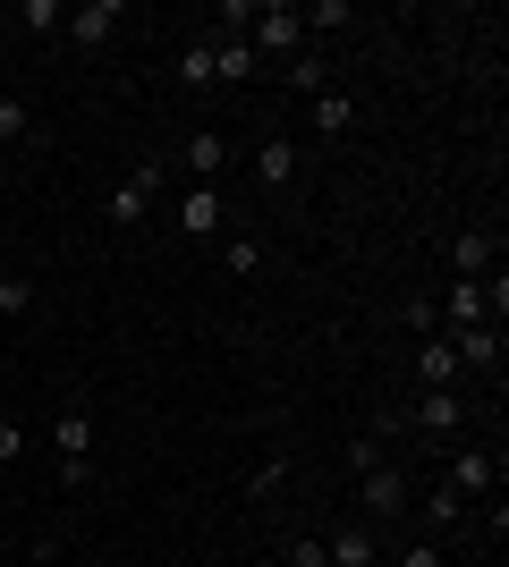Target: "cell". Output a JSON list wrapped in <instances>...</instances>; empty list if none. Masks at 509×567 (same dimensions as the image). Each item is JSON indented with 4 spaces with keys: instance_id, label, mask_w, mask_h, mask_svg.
<instances>
[{
    "instance_id": "1",
    "label": "cell",
    "mask_w": 509,
    "mask_h": 567,
    "mask_svg": "<svg viewBox=\"0 0 509 567\" xmlns=\"http://www.w3.org/2000/svg\"><path fill=\"white\" fill-rule=\"evenodd\" d=\"M246 51H255V60H281V69H289L297 51H306V18H297V0H255Z\"/></svg>"
},
{
    "instance_id": "4",
    "label": "cell",
    "mask_w": 509,
    "mask_h": 567,
    "mask_svg": "<svg viewBox=\"0 0 509 567\" xmlns=\"http://www.w3.org/2000/svg\"><path fill=\"white\" fill-rule=\"evenodd\" d=\"M450 355H459V373H501V331L467 322V331H450Z\"/></svg>"
},
{
    "instance_id": "17",
    "label": "cell",
    "mask_w": 509,
    "mask_h": 567,
    "mask_svg": "<svg viewBox=\"0 0 509 567\" xmlns=\"http://www.w3.org/2000/svg\"><path fill=\"white\" fill-rule=\"evenodd\" d=\"M179 85H187V94H213V43H187V51H179Z\"/></svg>"
},
{
    "instance_id": "31",
    "label": "cell",
    "mask_w": 509,
    "mask_h": 567,
    "mask_svg": "<svg viewBox=\"0 0 509 567\" xmlns=\"http://www.w3.org/2000/svg\"><path fill=\"white\" fill-rule=\"evenodd\" d=\"M0 187H9V162H0Z\"/></svg>"
},
{
    "instance_id": "28",
    "label": "cell",
    "mask_w": 509,
    "mask_h": 567,
    "mask_svg": "<svg viewBox=\"0 0 509 567\" xmlns=\"http://www.w3.org/2000/svg\"><path fill=\"white\" fill-rule=\"evenodd\" d=\"M348 466H357V474L383 466V441H374V432H357V441H348Z\"/></svg>"
},
{
    "instance_id": "11",
    "label": "cell",
    "mask_w": 509,
    "mask_h": 567,
    "mask_svg": "<svg viewBox=\"0 0 509 567\" xmlns=\"http://www.w3.org/2000/svg\"><path fill=\"white\" fill-rule=\"evenodd\" d=\"M221 162H230V144H221L213 127H195V136H187V153H179V169H187L195 187H213V178H221Z\"/></svg>"
},
{
    "instance_id": "29",
    "label": "cell",
    "mask_w": 509,
    "mask_h": 567,
    "mask_svg": "<svg viewBox=\"0 0 509 567\" xmlns=\"http://www.w3.org/2000/svg\"><path fill=\"white\" fill-rule=\"evenodd\" d=\"M0 466H26V432L18 424H0Z\"/></svg>"
},
{
    "instance_id": "7",
    "label": "cell",
    "mask_w": 509,
    "mask_h": 567,
    "mask_svg": "<svg viewBox=\"0 0 509 567\" xmlns=\"http://www.w3.org/2000/svg\"><path fill=\"white\" fill-rule=\"evenodd\" d=\"M120 18H128V0H85V9H69V34L94 51V43H111V34H120Z\"/></svg>"
},
{
    "instance_id": "12",
    "label": "cell",
    "mask_w": 509,
    "mask_h": 567,
    "mask_svg": "<svg viewBox=\"0 0 509 567\" xmlns=\"http://www.w3.org/2000/svg\"><path fill=\"white\" fill-rule=\"evenodd\" d=\"M492 474H501V466H492V450H459V466H450V492H459V499H485V492H492Z\"/></svg>"
},
{
    "instance_id": "9",
    "label": "cell",
    "mask_w": 509,
    "mask_h": 567,
    "mask_svg": "<svg viewBox=\"0 0 509 567\" xmlns=\"http://www.w3.org/2000/svg\"><path fill=\"white\" fill-rule=\"evenodd\" d=\"M492 262H501V246H492V229H459V237H450V271H459V280H485Z\"/></svg>"
},
{
    "instance_id": "16",
    "label": "cell",
    "mask_w": 509,
    "mask_h": 567,
    "mask_svg": "<svg viewBox=\"0 0 509 567\" xmlns=\"http://www.w3.org/2000/svg\"><path fill=\"white\" fill-rule=\"evenodd\" d=\"M255 178H264V187H289V178H297V153H289V136H272L264 153H255Z\"/></svg>"
},
{
    "instance_id": "13",
    "label": "cell",
    "mask_w": 509,
    "mask_h": 567,
    "mask_svg": "<svg viewBox=\"0 0 509 567\" xmlns=\"http://www.w3.org/2000/svg\"><path fill=\"white\" fill-rule=\"evenodd\" d=\"M179 229H187V237H221V187H187V204H179Z\"/></svg>"
},
{
    "instance_id": "15",
    "label": "cell",
    "mask_w": 509,
    "mask_h": 567,
    "mask_svg": "<svg viewBox=\"0 0 509 567\" xmlns=\"http://www.w3.org/2000/svg\"><path fill=\"white\" fill-rule=\"evenodd\" d=\"M51 450H60V457H94V424H85V406H69V415L51 424Z\"/></svg>"
},
{
    "instance_id": "19",
    "label": "cell",
    "mask_w": 509,
    "mask_h": 567,
    "mask_svg": "<svg viewBox=\"0 0 509 567\" xmlns=\"http://www.w3.org/2000/svg\"><path fill=\"white\" fill-rule=\"evenodd\" d=\"M315 127L323 136H348V127H357V102L348 94H315Z\"/></svg>"
},
{
    "instance_id": "23",
    "label": "cell",
    "mask_w": 509,
    "mask_h": 567,
    "mask_svg": "<svg viewBox=\"0 0 509 567\" xmlns=\"http://www.w3.org/2000/svg\"><path fill=\"white\" fill-rule=\"evenodd\" d=\"M306 18V34H332V25H348V0H315V9H297Z\"/></svg>"
},
{
    "instance_id": "8",
    "label": "cell",
    "mask_w": 509,
    "mask_h": 567,
    "mask_svg": "<svg viewBox=\"0 0 509 567\" xmlns=\"http://www.w3.org/2000/svg\"><path fill=\"white\" fill-rule=\"evenodd\" d=\"M204 43H213V85H246V76L264 69V60L246 51V34H204Z\"/></svg>"
},
{
    "instance_id": "20",
    "label": "cell",
    "mask_w": 509,
    "mask_h": 567,
    "mask_svg": "<svg viewBox=\"0 0 509 567\" xmlns=\"http://www.w3.org/2000/svg\"><path fill=\"white\" fill-rule=\"evenodd\" d=\"M459 517H467V499L450 492V483H441V492H425V525H434V534H441V525H459Z\"/></svg>"
},
{
    "instance_id": "26",
    "label": "cell",
    "mask_w": 509,
    "mask_h": 567,
    "mask_svg": "<svg viewBox=\"0 0 509 567\" xmlns=\"http://www.w3.org/2000/svg\"><path fill=\"white\" fill-rule=\"evenodd\" d=\"M383 567H450V559H441V543H408L399 559H383Z\"/></svg>"
},
{
    "instance_id": "6",
    "label": "cell",
    "mask_w": 509,
    "mask_h": 567,
    "mask_svg": "<svg viewBox=\"0 0 509 567\" xmlns=\"http://www.w3.org/2000/svg\"><path fill=\"white\" fill-rule=\"evenodd\" d=\"M434 313L450 322V331H467V322H492V297H485V280H450Z\"/></svg>"
},
{
    "instance_id": "10",
    "label": "cell",
    "mask_w": 509,
    "mask_h": 567,
    "mask_svg": "<svg viewBox=\"0 0 509 567\" xmlns=\"http://www.w3.org/2000/svg\"><path fill=\"white\" fill-rule=\"evenodd\" d=\"M332 567H383V543H374V525H339L332 543H323Z\"/></svg>"
},
{
    "instance_id": "3",
    "label": "cell",
    "mask_w": 509,
    "mask_h": 567,
    "mask_svg": "<svg viewBox=\"0 0 509 567\" xmlns=\"http://www.w3.org/2000/svg\"><path fill=\"white\" fill-rule=\"evenodd\" d=\"M153 187H162V162H136L120 178V187H111V204H102V213H111V229H136V220L153 213Z\"/></svg>"
},
{
    "instance_id": "2",
    "label": "cell",
    "mask_w": 509,
    "mask_h": 567,
    "mask_svg": "<svg viewBox=\"0 0 509 567\" xmlns=\"http://www.w3.org/2000/svg\"><path fill=\"white\" fill-rule=\"evenodd\" d=\"M357 499H365V517H374V525L408 517V466H390V457H383V466H365L357 474Z\"/></svg>"
},
{
    "instance_id": "27",
    "label": "cell",
    "mask_w": 509,
    "mask_h": 567,
    "mask_svg": "<svg viewBox=\"0 0 509 567\" xmlns=\"http://www.w3.org/2000/svg\"><path fill=\"white\" fill-rule=\"evenodd\" d=\"M408 331H416V339H441V313H434V297H416V306H408Z\"/></svg>"
},
{
    "instance_id": "22",
    "label": "cell",
    "mask_w": 509,
    "mask_h": 567,
    "mask_svg": "<svg viewBox=\"0 0 509 567\" xmlns=\"http://www.w3.org/2000/svg\"><path fill=\"white\" fill-rule=\"evenodd\" d=\"M18 25H26V34H51V25H69V9H60V0H26Z\"/></svg>"
},
{
    "instance_id": "5",
    "label": "cell",
    "mask_w": 509,
    "mask_h": 567,
    "mask_svg": "<svg viewBox=\"0 0 509 567\" xmlns=\"http://www.w3.org/2000/svg\"><path fill=\"white\" fill-rule=\"evenodd\" d=\"M459 424H467V399H459V390H416V432L450 441Z\"/></svg>"
},
{
    "instance_id": "21",
    "label": "cell",
    "mask_w": 509,
    "mask_h": 567,
    "mask_svg": "<svg viewBox=\"0 0 509 567\" xmlns=\"http://www.w3.org/2000/svg\"><path fill=\"white\" fill-rule=\"evenodd\" d=\"M221 262H230L238 280H255V271H264V246H255V237H230V246H221Z\"/></svg>"
},
{
    "instance_id": "14",
    "label": "cell",
    "mask_w": 509,
    "mask_h": 567,
    "mask_svg": "<svg viewBox=\"0 0 509 567\" xmlns=\"http://www.w3.org/2000/svg\"><path fill=\"white\" fill-rule=\"evenodd\" d=\"M416 381H425V390H459V355H450V339H425V355H416Z\"/></svg>"
},
{
    "instance_id": "18",
    "label": "cell",
    "mask_w": 509,
    "mask_h": 567,
    "mask_svg": "<svg viewBox=\"0 0 509 567\" xmlns=\"http://www.w3.org/2000/svg\"><path fill=\"white\" fill-rule=\"evenodd\" d=\"M281 76H289V94H332V69H323L315 51H297V60H289Z\"/></svg>"
},
{
    "instance_id": "24",
    "label": "cell",
    "mask_w": 509,
    "mask_h": 567,
    "mask_svg": "<svg viewBox=\"0 0 509 567\" xmlns=\"http://www.w3.org/2000/svg\"><path fill=\"white\" fill-rule=\"evenodd\" d=\"M0 313H9V322H18V313H34V280H18V271H9V280H0Z\"/></svg>"
},
{
    "instance_id": "25",
    "label": "cell",
    "mask_w": 509,
    "mask_h": 567,
    "mask_svg": "<svg viewBox=\"0 0 509 567\" xmlns=\"http://www.w3.org/2000/svg\"><path fill=\"white\" fill-rule=\"evenodd\" d=\"M34 136V111H26V102H0V144H26Z\"/></svg>"
},
{
    "instance_id": "30",
    "label": "cell",
    "mask_w": 509,
    "mask_h": 567,
    "mask_svg": "<svg viewBox=\"0 0 509 567\" xmlns=\"http://www.w3.org/2000/svg\"><path fill=\"white\" fill-rule=\"evenodd\" d=\"M289 567H332V559H323V543H289Z\"/></svg>"
}]
</instances>
